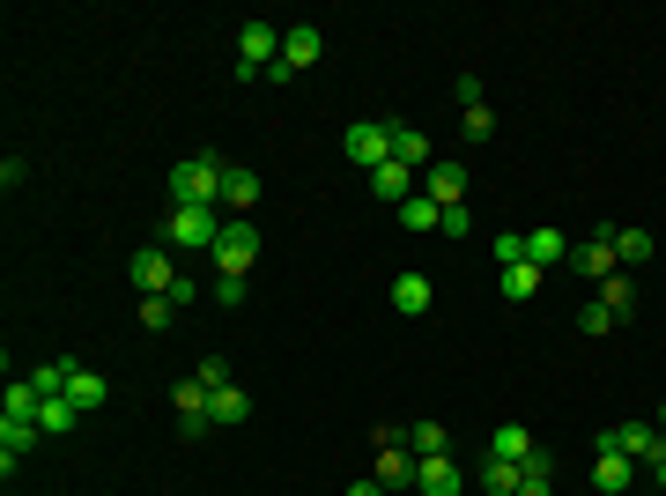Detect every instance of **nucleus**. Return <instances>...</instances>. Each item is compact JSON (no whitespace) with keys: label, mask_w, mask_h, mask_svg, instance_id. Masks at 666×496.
I'll list each match as a JSON object with an SVG mask.
<instances>
[{"label":"nucleus","mask_w":666,"mask_h":496,"mask_svg":"<svg viewBox=\"0 0 666 496\" xmlns=\"http://www.w3.org/2000/svg\"><path fill=\"white\" fill-rule=\"evenodd\" d=\"M659 422H666V415H659Z\"/></svg>","instance_id":"nucleus-41"},{"label":"nucleus","mask_w":666,"mask_h":496,"mask_svg":"<svg viewBox=\"0 0 666 496\" xmlns=\"http://www.w3.org/2000/svg\"><path fill=\"white\" fill-rule=\"evenodd\" d=\"M452 97H459V112H474V104H482V82H474V75H459Z\"/></svg>","instance_id":"nucleus-37"},{"label":"nucleus","mask_w":666,"mask_h":496,"mask_svg":"<svg viewBox=\"0 0 666 496\" xmlns=\"http://www.w3.org/2000/svg\"><path fill=\"white\" fill-rule=\"evenodd\" d=\"M518 482H526L518 459H482V489H489V496H518Z\"/></svg>","instance_id":"nucleus-23"},{"label":"nucleus","mask_w":666,"mask_h":496,"mask_svg":"<svg viewBox=\"0 0 666 496\" xmlns=\"http://www.w3.org/2000/svg\"><path fill=\"white\" fill-rule=\"evenodd\" d=\"M193 378H201V385H230V364H222V356H208V364H201Z\"/></svg>","instance_id":"nucleus-38"},{"label":"nucleus","mask_w":666,"mask_h":496,"mask_svg":"<svg viewBox=\"0 0 666 496\" xmlns=\"http://www.w3.org/2000/svg\"><path fill=\"white\" fill-rule=\"evenodd\" d=\"M600 445H615V453H629V459H637V467H652V459L666 453V437H659V430H652V422H615V430H607Z\"/></svg>","instance_id":"nucleus-9"},{"label":"nucleus","mask_w":666,"mask_h":496,"mask_svg":"<svg viewBox=\"0 0 666 496\" xmlns=\"http://www.w3.org/2000/svg\"><path fill=\"white\" fill-rule=\"evenodd\" d=\"M526 259H534V267L548 275V259H571V238H563V230H548V222H541V230H526Z\"/></svg>","instance_id":"nucleus-21"},{"label":"nucleus","mask_w":666,"mask_h":496,"mask_svg":"<svg viewBox=\"0 0 666 496\" xmlns=\"http://www.w3.org/2000/svg\"><path fill=\"white\" fill-rule=\"evenodd\" d=\"M415 445H408V430H377V482L385 489H415Z\"/></svg>","instance_id":"nucleus-6"},{"label":"nucleus","mask_w":666,"mask_h":496,"mask_svg":"<svg viewBox=\"0 0 666 496\" xmlns=\"http://www.w3.org/2000/svg\"><path fill=\"white\" fill-rule=\"evenodd\" d=\"M274 60H282V30L274 23H245L238 30V82H267Z\"/></svg>","instance_id":"nucleus-2"},{"label":"nucleus","mask_w":666,"mask_h":496,"mask_svg":"<svg viewBox=\"0 0 666 496\" xmlns=\"http://www.w3.org/2000/svg\"><path fill=\"white\" fill-rule=\"evenodd\" d=\"M252 201H259V178L230 164V178H222V207H230V215H252Z\"/></svg>","instance_id":"nucleus-24"},{"label":"nucleus","mask_w":666,"mask_h":496,"mask_svg":"<svg viewBox=\"0 0 666 496\" xmlns=\"http://www.w3.org/2000/svg\"><path fill=\"white\" fill-rule=\"evenodd\" d=\"M459 126H466V141H489V133H497V112L474 104V112H459Z\"/></svg>","instance_id":"nucleus-33"},{"label":"nucleus","mask_w":666,"mask_h":496,"mask_svg":"<svg viewBox=\"0 0 666 496\" xmlns=\"http://www.w3.org/2000/svg\"><path fill=\"white\" fill-rule=\"evenodd\" d=\"M393 164H408V170H430V164H437L422 126H393Z\"/></svg>","instance_id":"nucleus-15"},{"label":"nucleus","mask_w":666,"mask_h":496,"mask_svg":"<svg viewBox=\"0 0 666 496\" xmlns=\"http://www.w3.org/2000/svg\"><path fill=\"white\" fill-rule=\"evenodd\" d=\"M170 400H178L185 437H208V430H215V422H208V385H201V378H178V393H170Z\"/></svg>","instance_id":"nucleus-12"},{"label":"nucleus","mask_w":666,"mask_h":496,"mask_svg":"<svg viewBox=\"0 0 666 496\" xmlns=\"http://www.w3.org/2000/svg\"><path fill=\"white\" fill-rule=\"evenodd\" d=\"M422 193L437 207H459V193H466V164H452V156H437V164L422 170Z\"/></svg>","instance_id":"nucleus-13"},{"label":"nucleus","mask_w":666,"mask_h":496,"mask_svg":"<svg viewBox=\"0 0 666 496\" xmlns=\"http://www.w3.org/2000/svg\"><path fill=\"white\" fill-rule=\"evenodd\" d=\"M629 482H637V459L615 453V445H600V459H592V496H623Z\"/></svg>","instance_id":"nucleus-11"},{"label":"nucleus","mask_w":666,"mask_h":496,"mask_svg":"<svg viewBox=\"0 0 666 496\" xmlns=\"http://www.w3.org/2000/svg\"><path fill=\"white\" fill-rule=\"evenodd\" d=\"M215 275H252V259H259V230H252V215H222V238H215Z\"/></svg>","instance_id":"nucleus-4"},{"label":"nucleus","mask_w":666,"mask_h":496,"mask_svg":"<svg viewBox=\"0 0 666 496\" xmlns=\"http://www.w3.org/2000/svg\"><path fill=\"white\" fill-rule=\"evenodd\" d=\"M215 238H222V215H215V207H170V222H164L170 252H215Z\"/></svg>","instance_id":"nucleus-3"},{"label":"nucleus","mask_w":666,"mask_h":496,"mask_svg":"<svg viewBox=\"0 0 666 496\" xmlns=\"http://www.w3.org/2000/svg\"><path fill=\"white\" fill-rule=\"evenodd\" d=\"M526 453H541V445H534V430H526V422H503L497 437H489V459H526Z\"/></svg>","instance_id":"nucleus-22"},{"label":"nucleus","mask_w":666,"mask_h":496,"mask_svg":"<svg viewBox=\"0 0 666 496\" xmlns=\"http://www.w3.org/2000/svg\"><path fill=\"white\" fill-rule=\"evenodd\" d=\"M341 496H393V489H385L377 474H363V482H348V489H341Z\"/></svg>","instance_id":"nucleus-39"},{"label":"nucleus","mask_w":666,"mask_h":496,"mask_svg":"<svg viewBox=\"0 0 666 496\" xmlns=\"http://www.w3.org/2000/svg\"><path fill=\"white\" fill-rule=\"evenodd\" d=\"M222 178H230V164L201 149V156H185L170 170V193H178V207H222Z\"/></svg>","instance_id":"nucleus-1"},{"label":"nucleus","mask_w":666,"mask_h":496,"mask_svg":"<svg viewBox=\"0 0 666 496\" xmlns=\"http://www.w3.org/2000/svg\"><path fill=\"white\" fill-rule=\"evenodd\" d=\"M215 304L238 311V304H245V275H215Z\"/></svg>","instance_id":"nucleus-34"},{"label":"nucleus","mask_w":666,"mask_h":496,"mask_svg":"<svg viewBox=\"0 0 666 496\" xmlns=\"http://www.w3.org/2000/svg\"><path fill=\"white\" fill-rule=\"evenodd\" d=\"M341 156L356 170H377V164H393V126H377V119H356L348 133H341Z\"/></svg>","instance_id":"nucleus-5"},{"label":"nucleus","mask_w":666,"mask_h":496,"mask_svg":"<svg viewBox=\"0 0 666 496\" xmlns=\"http://www.w3.org/2000/svg\"><path fill=\"white\" fill-rule=\"evenodd\" d=\"M592 304H600V311H607V319L623 327L629 311H637V282H629V275H607V282H600V296H592Z\"/></svg>","instance_id":"nucleus-16"},{"label":"nucleus","mask_w":666,"mask_h":496,"mask_svg":"<svg viewBox=\"0 0 666 496\" xmlns=\"http://www.w3.org/2000/svg\"><path fill=\"white\" fill-rule=\"evenodd\" d=\"M408 445H415V459H445V453H452V430H445V422H415Z\"/></svg>","instance_id":"nucleus-26"},{"label":"nucleus","mask_w":666,"mask_h":496,"mask_svg":"<svg viewBox=\"0 0 666 496\" xmlns=\"http://www.w3.org/2000/svg\"><path fill=\"white\" fill-rule=\"evenodd\" d=\"M67 400H75V415H97L104 400H112V385H104L97 371H82V364H75V378H67Z\"/></svg>","instance_id":"nucleus-18"},{"label":"nucleus","mask_w":666,"mask_h":496,"mask_svg":"<svg viewBox=\"0 0 666 496\" xmlns=\"http://www.w3.org/2000/svg\"><path fill=\"white\" fill-rule=\"evenodd\" d=\"M652 482H659V496H666V453H659V459H652Z\"/></svg>","instance_id":"nucleus-40"},{"label":"nucleus","mask_w":666,"mask_h":496,"mask_svg":"<svg viewBox=\"0 0 666 496\" xmlns=\"http://www.w3.org/2000/svg\"><path fill=\"white\" fill-rule=\"evenodd\" d=\"M445 222V207L430 201V193H415V201H400V230H437Z\"/></svg>","instance_id":"nucleus-28"},{"label":"nucleus","mask_w":666,"mask_h":496,"mask_svg":"<svg viewBox=\"0 0 666 496\" xmlns=\"http://www.w3.org/2000/svg\"><path fill=\"white\" fill-rule=\"evenodd\" d=\"M170 282H178V267H170V245L133 252V290H141V296H170Z\"/></svg>","instance_id":"nucleus-10"},{"label":"nucleus","mask_w":666,"mask_h":496,"mask_svg":"<svg viewBox=\"0 0 666 496\" xmlns=\"http://www.w3.org/2000/svg\"><path fill=\"white\" fill-rule=\"evenodd\" d=\"M534 290H541V267H534V259H511V267H503V296H511V304H526Z\"/></svg>","instance_id":"nucleus-27"},{"label":"nucleus","mask_w":666,"mask_h":496,"mask_svg":"<svg viewBox=\"0 0 666 496\" xmlns=\"http://www.w3.org/2000/svg\"><path fill=\"white\" fill-rule=\"evenodd\" d=\"M319 52H326V38H319L311 23H296V30H282V60H274V75H267V82H296L304 67H319Z\"/></svg>","instance_id":"nucleus-7"},{"label":"nucleus","mask_w":666,"mask_h":496,"mask_svg":"<svg viewBox=\"0 0 666 496\" xmlns=\"http://www.w3.org/2000/svg\"><path fill=\"white\" fill-rule=\"evenodd\" d=\"M571 267H578L585 282H607V275H623V259H615V230H600V238L571 245Z\"/></svg>","instance_id":"nucleus-8"},{"label":"nucleus","mask_w":666,"mask_h":496,"mask_svg":"<svg viewBox=\"0 0 666 496\" xmlns=\"http://www.w3.org/2000/svg\"><path fill=\"white\" fill-rule=\"evenodd\" d=\"M38 430H44V437L75 430V400H38Z\"/></svg>","instance_id":"nucleus-31"},{"label":"nucleus","mask_w":666,"mask_h":496,"mask_svg":"<svg viewBox=\"0 0 666 496\" xmlns=\"http://www.w3.org/2000/svg\"><path fill=\"white\" fill-rule=\"evenodd\" d=\"M371 193H377V201H415V170H408V164H377L371 170Z\"/></svg>","instance_id":"nucleus-19"},{"label":"nucleus","mask_w":666,"mask_h":496,"mask_svg":"<svg viewBox=\"0 0 666 496\" xmlns=\"http://www.w3.org/2000/svg\"><path fill=\"white\" fill-rule=\"evenodd\" d=\"M437 230H445V238H466V230H474V215H466V201H459V207H445V222H437Z\"/></svg>","instance_id":"nucleus-35"},{"label":"nucleus","mask_w":666,"mask_h":496,"mask_svg":"<svg viewBox=\"0 0 666 496\" xmlns=\"http://www.w3.org/2000/svg\"><path fill=\"white\" fill-rule=\"evenodd\" d=\"M67 378H75V364H38L30 385H38V400H67Z\"/></svg>","instance_id":"nucleus-29"},{"label":"nucleus","mask_w":666,"mask_h":496,"mask_svg":"<svg viewBox=\"0 0 666 496\" xmlns=\"http://www.w3.org/2000/svg\"><path fill=\"white\" fill-rule=\"evenodd\" d=\"M578 327H585V333H592V341H600V333L615 327V319H607V311H600V304H585V311H578Z\"/></svg>","instance_id":"nucleus-36"},{"label":"nucleus","mask_w":666,"mask_h":496,"mask_svg":"<svg viewBox=\"0 0 666 496\" xmlns=\"http://www.w3.org/2000/svg\"><path fill=\"white\" fill-rule=\"evenodd\" d=\"M208 422L215 430H238L245 422V393L238 385H208Z\"/></svg>","instance_id":"nucleus-20"},{"label":"nucleus","mask_w":666,"mask_h":496,"mask_svg":"<svg viewBox=\"0 0 666 496\" xmlns=\"http://www.w3.org/2000/svg\"><path fill=\"white\" fill-rule=\"evenodd\" d=\"M393 311L422 319V311H430V275H400V282H393Z\"/></svg>","instance_id":"nucleus-25"},{"label":"nucleus","mask_w":666,"mask_h":496,"mask_svg":"<svg viewBox=\"0 0 666 496\" xmlns=\"http://www.w3.org/2000/svg\"><path fill=\"white\" fill-rule=\"evenodd\" d=\"M44 430L38 422H15V415H8V422H0V467H8V474H15V459L30 453V445H38Z\"/></svg>","instance_id":"nucleus-17"},{"label":"nucleus","mask_w":666,"mask_h":496,"mask_svg":"<svg viewBox=\"0 0 666 496\" xmlns=\"http://www.w3.org/2000/svg\"><path fill=\"white\" fill-rule=\"evenodd\" d=\"M415 489L422 496H459V489H466V467H459L452 453H445V459H422V467H415Z\"/></svg>","instance_id":"nucleus-14"},{"label":"nucleus","mask_w":666,"mask_h":496,"mask_svg":"<svg viewBox=\"0 0 666 496\" xmlns=\"http://www.w3.org/2000/svg\"><path fill=\"white\" fill-rule=\"evenodd\" d=\"M615 259H623V267L652 259V230H615Z\"/></svg>","instance_id":"nucleus-32"},{"label":"nucleus","mask_w":666,"mask_h":496,"mask_svg":"<svg viewBox=\"0 0 666 496\" xmlns=\"http://www.w3.org/2000/svg\"><path fill=\"white\" fill-rule=\"evenodd\" d=\"M133 319H141L149 333H164L170 319H178V304H170V296H141V304H133Z\"/></svg>","instance_id":"nucleus-30"}]
</instances>
